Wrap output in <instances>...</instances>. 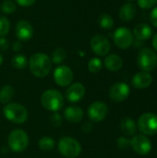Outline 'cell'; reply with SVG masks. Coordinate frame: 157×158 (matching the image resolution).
<instances>
[{
    "label": "cell",
    "mask_w": 157,
    "mask_h": 158,
    "mask_svg": "<svg viewBox=\"0 0 157 158\" xmlns=\"http://www.w3.org/2000/svg\"><path fill=\"white\" fill-rule=\"evenodd\" d=\"M127 1H133V0H127Z\"/></svg>",
    "instance_id": "obj_40"
},
{
    "label": "cell",
    "mask_w": 157,
    "mask_h": 158,
    "mask_svg": "<svg viewBox=\"0 0 157 158\" xmlns=\"http://www.w3.org/2000/svg\"><path fill=\"white\" fill-rule=\"evenodd\" d=\"M66 57H67V52H66V50L64 48L58 47V48H56V49H55L53 51L52 56H51L50 58H51L52 63L56 64V65H59V64H61L62 62L65 61Z\"/></svg>",
    "instance_id": "obj_25"
},
{
    "label": "cell",
    "mask_w": 157,
    "mask_h": 158,
    "mask_svg": "<svg viewBox=\"0 0 157 158\" xmlns=\"http://www.w3.org/2000/svg\"><path fill=\"white\" fill-rule=\"evenodd\" d=\"M137 63L143 71L150 72L157 66V55L155 50L145 47L143 48L137 56Z\"/></svg>",
    "instance_id": "obj_6"
},
{
    "label": "cell",
    "mask_w": 157,
    "mask_h": 158,
    "mask_svg": "<svg viewBox=\"0 0 157 158\" xmlns=\"http://www.w3.org/2000/svg\"><path fill=\"white\" fill-rule=\"evenodd\" d=\"M5 118L12 123L23 124L28 119V110L19 103H8L3 108Z\"/></svg>",
    "instance_id": "obj_2"
},
{
    "label": "cell",
    "mask_w": 157,
    "mask_h": 158,
    "mask_svg": "<svg viewBox=\"0 0 157 158\" xmlns=\"http://www.w3.org/2000/svg\"><path fill=\"white\" fill-rule=\"evenodd\" d=\"M11 65L13 68L18 69H23L27 67L28 65V59L24 55L18 54L14 56L11 59Z\"/></svg>",
    "instance_id": "obj_26"
},
{
    "label": "cell",
    "mask_w": 157,
    "mask_h": 158,
    "mask_svg": "<svg viewBox=\"0 0 157 158\" xmlns=\"http://www.w3.org/2000/svg\"><path fill=\"white\" fill-rule=\"evenodd\" d=\"M41 103L46 110L57 112L64 106V96L59 91L49 89L43 93L41 96Z\"/></svg>",
    "instance_id": "obj_3"
},
{
    "label": "cell",
    "mask_w": 157,
    "mask_h": 158,
    "mask_svg": "<svg viewBox=\"0 0 157 158\" xmlns=\"http://www.w3.org/2000/svg\"><path fill=\"white\" fill-rule=\"evenodd\" d=\"M103 68V62L98 57H93L88 62V69L92 73L99 72Z\"/></svg>",
    "instance_id": "obj_27"
},
{
    "label": "cell",
    "mask_w": 157,
    "mask_h": 158,
    "mask_svg": "<svg viewBox=\"0 0 157 158\" xmlns=\"http://www.w3.org/2000/svg\"><path fill=\"white\" fill-rule=\"evenodd\" d=\"M105 67L109 71H118L123 67V59L116 54H112L107 56L105 58Z\"/></svg>",
    "instance_id": "obj_20"
},
{
    "label": "cell",
    "mask_w": 157,
    "mask_h": 158,
    "mask_svg": "<svg viewBox=\"0 0 157 158\" xmlns=\"http://www.w3.org/2000/svg\"><path fill=\"white\" fill-rule=\"evenodd\" d=\"M114 43L120 49H127L133 44L134 36L132 31L127 27H119L113 35Z\"/></svg>",
    "instance_id": "obj_8"
},
{
    "label": "cell",
    "mask_w": 157,
    "mask_h": 158,
    "mask_svg": "<svg viewBox=\"0 0 157 158\" xmlns=\"http://www.w3.org/2000/svg\"><path fill=\"white\" fill-rule=\"evenodd\" d=\"M85 87L81 82H75L70 84L66 91V98L70 103L80 102L85 95Z\"/></svg>",
    "instance_id": "obj_15"
},
{
    "label": "cell",
    "mask_w": 157,
    "mask_h": 158,
    "mask_svg": "<svg viewBox=\"0 0 157 158\" xmlns=\"http://www.w3.org/2000/svg\"><path fill=\"white\" fill-rule=\"evenodd\" d=\"M117 145L120 150H127L130 147V140L126 137H120L117 142Z\"/></svg>",
    "instance_id": "obj_32"
},
{
    "label": "cell",
    "mask_w": 157,
    "mask_h": 158,
    "mask_svg": "<svg viewBox=\"0 0 157 158\" xmlns=\"http://www.w3.org/2000/svg\"><path fill=\"white\" fill-rule=\"evenodd\" d=\"M139 131L147 136L157 134V115L154 113H144L138 120Z\"/></svg>",
    "instance_id": "obj_7"
},
{
    "label": "cell",
    "mask_w": 157,
    "mask_h": 158,
    "mask_svg": "<svg viewBox=\"0 0 157 158\" xmlns=\"http://www.w3.org/2000/svg\"><path fill=\"white\" fill-rule=\"evenodd\" d=\"M10 30V22L6 17L0 16V37H5Z\"/></svg>",
    "instance_id": "obj_29"
},
{
    "label": "cell",
    "mask_w": 157,
    "mask_h": 158,
    "mask_svg": "<svg viewBox=\"0 0 157 158\" xmlns=\"http://www.w3.org/2000/svg\"><path fill=\"white\" fill-rule=\"evenodd\" d=\"M130 146L133 151L139 155H148L152 150V143L149 138L144 134H137L130 140Z\"/></svg>",
    "instance_id": "obj_12"
},
{
    "label": "cell",
    "mask_w": 157,
    "mask_h": 158,
    "mask_svg": "<svg viewBox=\"0 0 157 158\" xmlns=\"http://www.w3.org/2000/svg\"><path fill=\"white\" fill-rule=\"evenodd\" d=\"M90 46L94 54L100 56H106L111 49V44L109 40L102 34L94 35L90 41Z\"/></svg>",
    "instance_id": "obj_10"
},
{
    "label": "cell",
    "mask_w": 157,
    "mask_h": 158,
    "mask_svg": "<svg viewBox=\"0 0 157 158\" xmlns=\"http://www.w3.org/2000/svg\"><path fill=\"white\" fill-rule=\"evenodd\" d=\"M157 0H138V5L143 9H150L156 6Z\"/></svg>",
    "instance_id": "obj_31"
},
{
    "label": "cell",
    "mask_w": 157,
    "mask_h": 158,
    "mask_svg": "<svg viewBox=\"0 0 157 158\" xmlns=\"http://www.w3.org/2000/svg\"><path fill=\"white\" fill-rule=\"evenodd\" d=\"M150 21L154 27L157 28V6L153 7V10L150 14Z\"/></svg>",
    "instance_id": "obj_33"
},
{
    "label": "cell",
    "mask_w": 157,
    "mask_h": 158,
    "mask_svg": "<svg viewBox=\"0 0 157 158\" xmlns=\"http://www.w3.org/2000/svg\"><path fill=\"white\" fill-rule=\"evenodd\" d=\"M22 48V44L20 41H16L12 44V49L14 52H19Z\"/></svg>",
    "instance_id": "obj_37"
},
{
    "label": "cell",
    "mask_w": 157,
    "mask_h": 158,
    "mask_svg": "<svg viewBox=\"0 0 157 158\" xmlns=\"http://www.w3.org/2000/svg\"><path fill=\"white\" fill-rule=\"evenodd\" d=\"M98 24L99 26L104 29V30H111L114 27V19L113 18L107 14V13H104L101 14L98 18Z\"/></svg>",
    "instance_id": "obj_23"
},
{
    "label": "cell",
    "mask_w": 157,
    "mask_h": 158,
    "mask_svg": "<svg viewBox=\"0 0 157 158\" xmlns=\"http://www.w3.org/2000/svg\"><path fill=\"white\" fill-rule=\"evenodd\" d=\"M9 47V41L5 37H0V50L5 52Z\"/></svg>",
    "instance_id": "obj_35"
},
{
    "label": "cell",
    "mask_w": 157,
    "mask_h": 158,
    "mask_svg": "<svg viewBox=\"0 0 157 158\" xmlns=\"http://www.w3.org/2000/svg\"><path fill=\"white\" fill-rule=\"evenodd\" d=\"M0 8L6 14H12L16 11L17 6H16V3L12 0H5L2 2Z\"/></svg>",
    "instance_id": "obj_28"
},
{
    "label": "cell",
    "mask_w": 157,
    "mask_h": 158,
    "mask_svg": "<svg viewBox=\"0 0 157 158\" xmlns=\"http://www.w3.org/2000/svg\"><path fill=\"white\" fill-rule=\"evenodd\" d=\"M15 94V91L12 86L5 85L0 89V103L3 105H6L10 103Z\"/></svg>",
    "instance_id": "obj_22"
},
{
    "label": "cell",
    "mask_w": 157,
    "mask_h": 158,
    "mask_svg": "<svg viewBox=\"0 0 157 158\" xmlns=\"http://www.w3.org/2000/svg\"><path fill=\"white\" fill-rule=\"evenodd\" d=\"M64 117L68 121L71 123H80L84 117V113L81 107L75 106H69L67 108H65Z\"/></svg>",
    "instance_id": "obj_18"
},
{
    "label": "cell",
    "mask_w": 157,
    "mask_h": 158,
    "mask_svg": "<svg viewBox=\"0 0 157 158\" xmlns=\"http://www.w3.org/2000/svg\"><path fill=\"white\" fill-rule=\"evenodd\" d=\"M87 114L91 121L101 122L106 118L108 114V107L104 102L96 101L90 105L87 110Z\"/></svg>",
    "instance_id": "obj_11"
},
{
    "label": "cell",
    "mask_w": 157,
    "mask_h": 158,
    "mask_svg": "<svg viewBox=\"0 0 157 158\" xmlns=\"http://www.w3.org/2000/svg\"><path fill=\"white\" fill-rule=\"evenodd\" d=\"M133 36L138 41H146L153 36V29L146 23H139L133 29Z\"/></svg>",
    "instance_id": "obj_17"
},
{
    "label": "cell",
    "mask_w": 157,
    "mask_h": 158,
    "mask_svg": "<svg viewBox=\"0 0 157 158\" xmlns=\"http://www.w3.org/2000/svg\"><path fill=\"white\" fill-rule=\"evenodd\" d=\"M93 129V125L91 121H86L82 124L81 126V131H83L84 133H90Z\"/></svg>",
    "instance_id": "obj_34"
},
{
    "label": "cell",
    "mask_w": 157,
    "mask_h": 158,
    "mask_svg": "<svg viewBox=\"0 0 157 158\" xmlns=\"http://www.w3.org/2000/svg\"><path fill=\"white\" fill-rule=\"evenodd\" d=\"M15 34L19 41H29L33 35V27L28 20L21 19L15 26Z\"/></svg>",
    "instance_id": "obj_14"
},
{
    "label": "cell",
    "mask_w": 157,
    "mask_h": 158,
    "mask_svg": "<svg viewBox=\"0 0 157 158\" xmlns=\"http://www.w3.org/2000/svg\"><path fill=\"white\" fill-rule=\"evenodd\" d=\"M15 1L18 5L23 7H29L36 2V0H15Z\"/></svg>",
    "instance_id": "obj_36"
},
{
    "label": "cell",
    "mask_w": 157,
    "mask_h": 158,
    "mask_svg": "<svg viewBox=\"0 0 157 158\" xmlns=\"http://www.w3.org/2000/svg\"><path fill=\"white\" fill-rule=\"evenodd\" d=\"M136 14H137V8H136L135 5L132 3L124 4L120 7L119 12H118L119 19L125 22L132 20L136 17Z\"/></svg>",
    "instance_id": "obj_19"
},
{
    "label": "cell",
    "mask_w": 157,
    "mask_h": 158,
    "mask_svg": "<svg viewBox=\"0 0 157 158\" xmlns=\"http://www.w3.org/2000/svg\"><path fill=\"white\" fill-rule=\"evenodd\" d=\"M3 61H4V58H3V55H2V54L0 53V66L2 65Z\"/></svg>",
    "instance_id": "obj_39"
},
{
    "label": "cell",
    "mask_w": 157,
    "mask_h": 158,
    "mask_svg": "<svg viewBox=\"0 0 157 158\" xmlns=\"http://www.w3.org/2000/svg\"><path fill=\"white\" fill-rule=\"evenodd\" d=\"M59 153L66 158L78 157L81 153V145L74 138L62 137L57 143Z\"/></svg>",
    "instance_id": "obj_4"
},
{
    "label": "cell",
    "mask_w": 157,
    "mask_h": 158,
    "mask_svg": "<svg viewBox=\"0 0 157 158\" xmlns=\"http://www.w3.org/2000/svg\"><path fill=\"white\" fill-rule=\"evenodd\" d=\"M120 129L122 132L126 135H129V136L135 135L136 131H137V124L133 118H125L120 122Z\"/></svg>",
    "instance_id": "obj_21"
},
{
    "label": "cell",
    "mask_w": 157,
    "mask_h": 158,
    "mask_svg": "<svg viewBox=\"0 0 157 158\" xmlns=\"http://www.w3.org/2000/svg\"><path fill=\"white\" fill-rule=\"evenodd\" d=\"M130 90L127 83L125 82H117L112 85L109 89L108 94L112 101L114 102H123L130 95Z\"/></svg>",
    "instance_id": "obj_13"
},
{
    "label": "cell",
    "mask_w": 157,
    "mask_h": 158,
    "mask_svg": "<svg viewBox=\"0 0 157 158\" xmlns=\"http://www.w3.org/2000/svg\"><path fill=\"white\" fill-rule=\"evenodd\" d=\"M156 156H157V150H156Z\"/></svg>",
    "instance_id": "obj_41"
},
{
    "label": "cell",
    "mask_w": 157,
    "mask_h": 158,
    "mask_svg": "<svg viewBox=\"0 0 157 158\" xmlns=\"http://www.w3.org/2000/svg\"><path fill=\"white\" fill-rule=\"evenodd\" d=\"M28 63L30 71L37 78H44L50 73L52 69L51 58L43 53L33 54Z\"/></svg>",
    "instance_id": "obj_1"
},
{
    "label": "cell",
    "mask_w": 157,
    "mask_h": 158,
    "mask_svg": "<svg viewBox=\"0 0 157 158\" xmlns=\"http://www.w3.org/2000/svg\"><path fill=\"white\" fill-rule=\"evenodd\" d=\"M55 145H56V141L49 136H43L38 142L39 148L43 152L51 151L55 147Z\"/></svg>",
    "instance_id": "obj_24"
},
{
    "label": "cell",
    "mask_w": 157,
    "mask_h": 158,
    "mask_svg": "<svg viewBox=\"0 0 157 158\" xmlns=\"http://www.w3.org/2000/svg\"><path fill=\"white\" fill-rule=\"evenodd\" d=\"M152 44H153V47L154 49L157 51V32L155 34V36L153 37V41H152Z\"/></svg>",
    "instance_id": "obj_38"
},
{
    "label": "cell",
    "mask_w": 157,
    "mask_h": 158,
    "mask_svg": "<svg viewBox=\"0 0 157 158\" xmlns=\"http://www.w3.org/2000/svg\"><path fill=\"white\" fill-rule=\"evenodd\" d=\"M152 82L153 77L149 72L146 71H141L136 73L131 80V84L136 89H145L149 87Z\"/></svg>",
    "instance_id": "obj_16"
},
{
    "label": "cell",
    "mask_w": 157,
    "mask_h": 158,
    "mask_svg": "<svg viewBox=\"0 0 157 158\" xmlns=\"http://www.w3.org/2000/svg\"><path fill=\"white\" fill-rule=\"evenodd\" d=\"M49 121H50L52 126L57 128V127H59L62 124V117H61V115L58 112H55V113H53L50 116Z\"/></svg>",
    "instance_id": "obj_30"
},
{
    "label": "cell",
    "mask_w": 157,
    "mask_h": 158,
    "mask_svg": "<svg viewBox=\"0 0 157 158\" xmlns=\"http://www.w3.org/2000/svg\"><path fill=\"white\" fill-rule=\"evenodd\" d=\"M9 149L14 153H20L26 150L29 144V136L23 130L16 129L12 131L7 138Z\"/></svg>",
    "instance_id": "obj_5"
},
{
    "label": "cell",
    "mask_w": 157,
    "mask_h": 158,
    "mask_svg": "<svg viewBox=\"0 0 157 158\" xmlns=\"http://www.w3.org/2000/svg\"><path fill=\"white\" fill-rule=\"evenodd\" d=\"M54 81L55 82L60 86V87H67L71 84L74 79V74L72 69L66 66V65H61L58 66L55 70H54Z\"/></svg>",
    "instance_id": "obj_9"
}]
</instances>
